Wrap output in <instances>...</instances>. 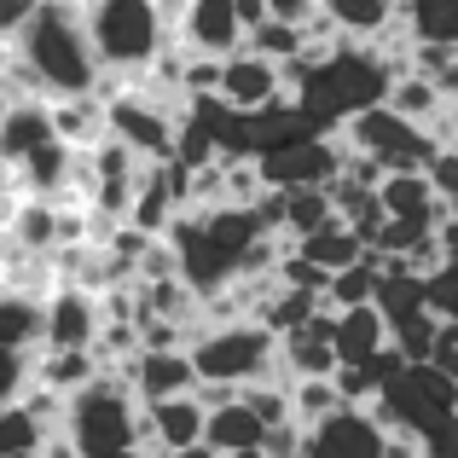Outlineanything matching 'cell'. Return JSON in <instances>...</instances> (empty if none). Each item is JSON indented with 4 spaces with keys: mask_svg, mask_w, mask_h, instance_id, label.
Here are the masks:
<instances>
[{
    "mask_svg": "<svg viewBox=\"0 0 458 458\" xmlns=\"http://www.w3.org/2000/svg\"><path fill=\"white\" fill-rule=\"evenodd\" d=\"M284 366L296 371V377H336V343L331 336H313V331H291L284 336Z\"/></svg>",
    "mask_w": 458,
    "mask_h": 458,
    "instance_id": "23",
    "label": "cell"
},
{
    "mask_svg": "<svg viewBox=\"0 0 458 458\" xmlns=\"http://www.w3.org/2000/svg\"><path fill=\"white\" fill-rule=\"evenodd\" d=\"M111 134L123 140V146H134L140 157L163 163V157H174L180 111H174V105H163V99H151L146 88H123L111 99Z\"/></svg>",
    "mask_w": 458,
    "mask_h": 458,
    "instance_id": "7",
    "label": "cell"
},
{
    "mask_svg": "<svg viewBox=\"0 0 458 458\" xmlns=\"http://www.w3.org/2000/svg\"><path fill=\"white\" fill-rule=\"evenodd\" d=\"M41 336H47V302H35V296L0 284V343L41 348Z\"/></svg>",
    "mask_w": 458,
    "mask_h": 458,
    "instance_id": "19",
    "label": "cell"
},
{
    "mask_svg": "<svg viewBox=\"0 0 458 458\" xmlns=\"http://www.w3.org/2000/svg\"><path fill=\"white\" fill-rule=\"evenodd\" d=\"M30 383H35V348L0 343V412H6V406L30 389Z\"/></svg>",
    "mask_w": 458,
    "mask_h": 458,
    "instance_id": "28",
    "label": "cell"
},
{
    "mask_svg": "<svg viewBox=\"0 0 458 458\" xmlns=\"http://www.w3.org/2000/svg\"><path fill=\"white\" fill-rule=\"evenodd\" d=\"M279 354H284V336L273 331L267 319L244 313V319H226V325H203L191 336V360H198L203 377L215 383H256V377H273L279 371Z\"/></svg>",
    "mask_w": 458,
    "mask_h": 458,
    "instance_id": "4",
    "label": "cell"
},
{
    "mask_svg": "<svg viewBox=\"0 0 458 458\" xmlns=\"http://www.w3.org/2000/svg\"><path fill=\"white\" fill-rule=\"evenodd\" d=\"M12 47H18V58L35 70L47 99L93 93L99 76H105L99 47H93V30H88V0H41Z\"/></svg>",
    "mask_w": 458,
    "mask_h": 458,
    "instance_id": "1",
    "label": "cell"
},
{
    "mask_svg": "<svg viewBox=\"0 0 458 458\" xmlns=\"http://www.w3.org/2000/svg\"><path fill=\"white\" fill-rule=\"evenodd\" d=\"M221 99L238 105V111H267L273 99H284V64L256 47H238L226 58V76H221Z\"/></svg>",
    "mask_w": 458,
    "mask_h": 458,
    "instance_id": "11",
    "label": "cell"
},
{
    "mask_svg": "<svg viewBox=\"0 0 458 458\" xmlns=\"http://www.w3.org/2000/svg\"><path fill=\"white\" fill-rule=\"evenodd\" d=\"M291 401H296V418L313 429V424H325L331 412H343V389H336V377H296V389H291Z\"/></svg>",
    "mask_w": 458,
    "mask_h": 458,
    "instance_id": "26",
    "label": "cell"
},
{
    "mask_svg": "<svg viewBox=\"0 0 458 458\" xmlns=\"http://www.w3.org/2000/svg\"><path fill=\"white\" fill-rule=\"evenodd\" d=\"M371 412H377L394 436H424V429H436L441 418L458 412V377H447L436 360H406L377 389Z\"/></svg>",
    "mask_w": 458,
    "mask_h": 458,
    "instance_id": "5",
    "label": "cell"
},
{
    "mask_svg": "<svg viewBox=\"0 0 458 458\" xmlns=\"http://www.w3.org/2000/svg\"><path fill=\"white\" fill-rule=\"evenodd\" d=\"M105 354L99 348H35V377L41 383H53V389H64V394H76V389H88L93 377H105Z\"/></svg>",
    "mask_w": 458,
    "mask_h": 458,
    "instance_id": "15",
    "label": "cell"
},
{
    "mask_svg": "<svg viewBox=\"0 0 458 458\" xmlns=\"http://www.w3.org/2000/svg\"><path fill=\"white\" fill-rule=\"evenodd\" d=\"M377 284H383L377 250H366V256H360L354 267H336V273H331V291H325V302H331V308H360V302H377Z\"/></svg>",
    "mask_w": 458,
    "mask_h": 458,
    "instance_id": "22",
    "label": "cell"
},
{
    "mask_svg": "<svg viewBox=\"0 0 458 458\" xmlns=\"http://www.w3.org/2000/svg\"><path fill=\"white\" fill-rule=\"evenodd\" d=\"M163 458H226V453L215 447L209 436H203V441H191V447H174V453H163Z\"/></svg>",
    "mask_w": 458,
    "mask_h": 458,
    "instance_id": "32",
    "label": "cell"
},
{
    "mask_svg": "<svg viewBox=\"0 0 458 458\" xmlns=\"http://www.w3.org/2000/svg\"><path fill=\"white\" fill-rule=\"evenodd\" d=\"M226 458H267V447H244V453H226Z\"/></svg>",
    "mask_w": 458,
    "mask_h": 458,
    "instance_id": "34",
    "label": "cell"
},
{
    "mask_svg": "<svg viewBox=\"0 0 458 458\" xmlns=\"http://www.w3.org/2000/svg\"><path fill=\"white\" fill-rule=\"evenodd\" d=\"M336 134H343L348 146L383 157V168H429V163H436V151H441V140L429 134L424 123L401 116L389 99H383V105H366L360 116H348Z\"/></svg>",
    "mask_w": 458,
    "mask_h": 458,
    "instance_id": "6",
    "label": "cell"
},
{
    "mask_svg": "<svg viewBox=\"0 0 458 458\" xmlns=\"http://www.w3.org/2000/svg\"><path fill=\"white\" fill-rule=\"evenodd\" d=\"M383 343H394V336H389V319H383L377 302H360V308L336 313V360L343 366H371L383 354Z\"/></svg>",
    "mask_w": 458,
    "mask_h": 458,
    "instance_id": "14",
    "label": "cell"
},
{
    "mask_svg": "<svg viewBox=\"0 0 458 458\" xmlns=\"http://www.w3.org/2000/svg\"><path fill=\"white\" fill-rule=\"evenodd\" d=\"M406 23L418 41H453L458 47V0H406Z\"/></svg>",
    "mask_w": 458,
    "mask_h": 458,
    "instance_id": "25",
    "label": "cell"
},
{
    "mask_svg": "<svg viewBox=\"0 0 458 458\" xmlns=\"http://www.w3.org/2000/svg\"><path fill=\"white\" fill-rule=\"evenodd\" d=\"M273 6V18H296V23H308L313 12H319V0H267Z\"/></svg>",
    "mask_w": 458,
    "mask_h": 458,
    "instance_id": "31",
    "label": "cell"
},
{
    "mask_svg": "<svg viewBox=\"0 0 458 458\" xmlns=\"http://www.w3.org/2000/svg\"><path fill=\"white\" fill-rule=\"evenodd\" d=\"M325 221H336V203H331V186H284V233L308 238L319 233Z\"/></svg>",
    "mask_w": 458,
    "mask_h": 458,
    "instance_id": "21",
    "label": "cell"
},
{
    "mask_svg": "<svg viewBox=\"0 0 458 458\" xmlns=\"http://www.w3.org/2000/svg\"><path fill=\"white\" fill-rule=\"evenodd\" d=\"M429 308H436L441 319H458V261H441V267L429 273Z\"/></svg>",
    "mask_w": 458,
    "mask_h": 458,
    "instance_id": "29",
    "label": "cell"
},
{
    "mask_svg": "<svg viewBox=\"0 0 458 458\" xmlns=\"http://www.w3.org/2000/svg\"><path fill=\"white\" fill-rule=\"evenodd\" d=\"M250 47H256V53H267V58H296L308 47V30L296 18H267V23H256V30H250Z\"/></svg>",
    "mask_w": 458,
    "mask_h": 458,
    "instance_id": "27",
    "label": "cell"
},
{
    "mask_svg": "<svg viewBox=\"0 0 458 458\" xmlns=\"http://www.w3.org/2000/svg\"><path fill=\"white\" fill-rule=\"evenodd\" d=\"M146 418H151V447L146 453H174V447H191V441L209 436V406L198 394H168V401H146Z\"/></svg>",
    "mask_w": 458,
    "mask_h": 458,
    "instance_id": "13",
    "label": "cell"
},
{
    "mask_svg": "<svg viewBox=\"0 0 458 458\" xmlns=\"http://www.w3.org/2000/svg\"><path fill=\"white\" fill-rule=\"evenodd\" d=\"M394 76H401V70H394V58L383 53L377 41H348L343 35V47L313 64V76L302 81L296 105L308 111V123L319 128V134H336L348 116H360L366 105L389 99Z\"/></svg>",
    "mask_w": 458,
    "mask_h": 458,
    "instance_id": "2",
    "label": "cell"
},
{
    "mask_svg": "<svg viewBox=\"0 0 458 458\" xmlns=\"http://www.w3.org/2000/svg\"><path fill=\"white\" fill-rule=\"evenodd\" d=\"M441 88H447V93H453V99H458V64L447 70V76H441Z\"/></svg>",
    "mask_w": 458,
    "mask_h": 458,
    "instance_id": "33",
    "label": "cell"
},
{
    "mask_svg": "<svg viewBox=\"0 0 458 458\" xmlns=\"http://www.w3.org/2000/svg\"><path fill=\"white\" fill-rule=\"evenodd\" d=\"M296 250H302V256H313L319 267H331V273H336V267H354V261L366 256L371 244H366V238H360L354 226L343 221V215H336V221H325V226H319V233L296 238Z\"/></svg>",
    "mask_w": 458,
    "mask_h": 458,
    "instance_id": "20",
    "label": "cell"
},
{
    "mask_svg": "<svg viewBox=\"0 0 458 458\" xmlns=\"http://www.w3.org/2000/svg\"><path fill=\"white\" fill-rule=\"evenodd\" d=\"M389 436L394 429L383 424L371 406H343V412H331L325 424L308 429L302 458H383L389 453Z\"/></svg>",
    "mask_w": 458,
    "mask_h": 458,
    "instance_id": "8",
    "label": "cell"
},
{
    "mask_svg": "<svg viewBox=\"0 0 458 458\" xmlns=\"http://www.w3.org/2000/svg\"><path fill=\"white\" fill-rule=\"evenodd\" d=\"M88 30H93V47H99V64L111 76H123L128 88L174 41V30L157 12V0H88Z\"/></svg>",
    "mask_w": 458,
    "mask_h": 458,
    "instance_id": "3",
    "label": "cell"
},
{
    "mask_svg": "<svg viewBox=\"0 0 458 458\" xmlns=\"http://www.w3.org/2000/svg\"><path fill=\"white\" fill-rule=\"evenodd\" d=\"M453 325H458V319H453Z\"/></svg>",
    "mask_w": 458,
    "mask_h": 458,
    "instance_id": "35",
    "label": "cell"
},
{
    "mask_svg": "<svg viewBox=\"0 0 458 458\" xmlns=\"http://www.w3.org/2000/svg\"><path fill=\"white\" fill-rule=\"evenodd\" d=\"M105 331V302L88 284H58L47 296V336L41 348H99Z\"/></svg>",
    "mask_w": 458,
    "mask_h": 458,
    "instance_id": "10",
    "label": "cell"
},
{
    "mask_svg": "<svg viewBox=\"0 0 458 458\" xmlns=\"http://www.w3.org/2000/svg\"><path fill=\"white\" fill-rule=\"evenodd\" d=\"M447 99L453 93L441 88V76H429V70H401V76H394V88H389V105L401 116H412V123H436L441 111H447Z\"/></svg>",
    "mask_w": 458,
    "mask_h": 458,
    "instance_id": "17",
    "label": "cell"
},
{
    "mask_svg": "<svg viewBox=\"0 0 458 458\" xmlns=\"http://www.w3.org/2000/svg\"><path fill=\"white\" fill-rule=\"evenodd\" d=\"M47 436H53V429H47L23 401H12L6 412H0V458H6V453H41Z\"/></svg>",
    "mask_w": 458,
    "mask_h": 458,
    "instance_id": "24",
    "label": "cell"
},
{
    "mask_svg": "<svg viewBox=\"0 0 458 458\" xmlns=\"http://www.w3.org/2000/svg\"><path fill=\"white\" fill-rule=\"evenodd\" d=\"M348 41H377L406 18V0H319Z\"/></svg>",
    "mask_w": 458,
    "mask_h": 458,
    "instance_id": "16",
    "label": "cell"
},
{
    "mask_svg": "<svg viewBox=\"0 0 458 458\" xmlns=\"http://www.w3.org/2000/svg\"><path fill=\"white\" fill-rule=\"evenodd\" d=\"M209 441L221 453H244V447H261V441H267V424H261V412L238 394V401H226V406H209Z\"/></svg>",
    "mask_w": 458,
    "mask_h": 458,
    "instance_id": "18",
    "label": "cell"
},
{
    "mask_svg": "<svg viewBox=\"0 0 458 458\" xmlns=\"http://www.w3.org/2000/svg\"><path fill=\"white\" fill-rule=\"evenodd\" d=\"M116 371L128 377V389L140 401H168V394H198L203 371L191 360V348H134L128 360H116Z\"/></svg>",
    "mask_w": 458,
    "mask_h": 458,
    "instance_id": "9",
    "label": "cell"
},
{
    "mask_svg": "<svg viewBox=\"0 0 458 458\" xmlns=\"http://www.w3.org/2000/svg\"><path fill=\"white\" fill-rule=\"evenodd\" d=\"M418 441H424V453H429V458H458V412H453V418H441L436 429H424Z\"/></svg>",
    "mask_w": 458,
    "mask_h": 458,
    "instance_id": "30",
    "label": "cell"
},
{
    "mask_svg": "<svg viewBox=\"0 0 458 458\" xmlns=\"http://www.w3.org/2000/svg\"><path fill=\"white\" fill-rule=\"evenodd\" d=\"M180 41H186L191 53H215V58H233L238 47H250L238 0H191V18H186V30H180Z\"/></svg>",
    "mask_w": 458,
    "mask_h": 458,
    "instance_id": "12",
    "label": "cell"
}]
</instances>
